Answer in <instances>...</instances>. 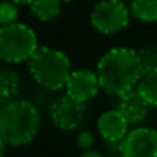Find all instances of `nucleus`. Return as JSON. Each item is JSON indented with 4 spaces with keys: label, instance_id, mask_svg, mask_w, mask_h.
I'll list each match as a JSON object with an SVG mask.
<instances>
[{
    "label": "nucleus",
    "instance_id": "nucleus-14",
    "mask_svg": "<svg viewBox=\"0 0 157 157\" xmlns=\"http://www.w3.org/2000/svg\"><path fill=\"white\" fill-rule=\"evenodd\" d=\"M29 6L36 19L40 22H51L60 14L62 0H34Z\"/></svg>",
    "mask_w": 157,
    "mask_h": 157
},
{
    "label": "nucleus",
    "instance_id": "nucleus-20",
    "mask_svg": "<svg viewBox=\"0 0 157 157\" xmlns=\"http://www.w3.org/2000/svg\"><path fill=\"white\" fill-rule=\"evenodd\" d=\"M5 146H6V143L0 137V157H5Z\"/></svg>",
    "mask_w": 157,
    "mask_h": 157
},
{
    "label": "nucleus",
    "instance_id": "nucleus-22",
    "mask_svg": "<svg viewBox=\"0 0 157 157\" xmlns=\"http://www.w3.org/2000/svg\"><path fill=\"white\" fill-rule=\"evenodd\" d=\"M120 2H125V0H120Z\"/></svg>",
    "mask_w": 157,
    "mask_h": 157
},
{
    "label": "nucleus",
    "instance_id": "nucleus-12",
    "mask_svg": "<svg viewBox=\"0 0 157 157\" xmlns=\"http://www.w3.org/2000/svg\"><path fill=\"white\" fill-rule=\"evenodd\" d=\"M136 90L148 102L149 106L157 108V68L142 71Z\"/></svg>",
    "mask_w": 157,
    "mask_h": 157
},
{
    "label": "nucleus",
    "instance_id": "nucleus-2",
    "mask_svg": "<svg viewBox=\"0 0 157 157\" xmlns=\"http://www.w3.org/2000/svg\"><path fill=\"white\" fill-rule=\"evenodd\" d=\"M40 113L26 99H13L0 105V137L6 145L25 146L40 129Z\"/></svg>",
    "mask_w": 157,
    "mask_h": 157
},
{
    "label": "nucleus",
    "instance_id": "nucleus-9",
    "mask_svg": "<svg viewBox=\"0 0 157 157\" xmlns=\"http://www.w3.org/2000/svg\"><path fill=\"white\" fill-rule=\"evenodd\" d=\"M116 109L125 117V120L129 123V126L131 125L137 126L146 119V116L149 113V105L140 96V93L134 88L119 97Z\"/></svg>",
    "mask_w": 157,
    "mask_h": 157
},
{
    "label": "nucleus",
    "instance_id": "nucleus-19",
    "mask_svg": "<svg viewBox=\"0 0 157 157\" xmlns=\"http://www.w3.org/2000/svg\"><path fill=\"white\" fill-rule=\"evenodd\" d=\"M11 2H14L16 5H31L34 0H11Z\"/></svg>",
    "mask_w": 157,
    "mask_h": 157
},
{
    "label": "nucleus",
    "instance_id": "nucleus-11",
    "mask_svg": "<svg viewBox=\"0 0 157 157\" xmlns=\"http://www.w3.org/2000/svg\"><path fill=\"white\" fill-rule=\"evenodd\" d=\"M20 86H22L20 75L14 68L11 66L0 68V100H2V103L17 99Z\"/></svg>",
    "mask_w": 157,
    "mask_h": 157
},
{
    "label": "nucleus",
    "instance_id": "nucleus-3",
    "mask_svg": "<svg viewBox=\"0 0 157 157\" xmlns=\"http://www.w3.org/2000/svg\"><path fill=\"white\" fill-rule=\"evenodd\" d=\"M33 78L49 91H59L66 86L71 71V62L65 52L56 48L42 46L28 60Z\"/></svg>",
    "mask_w": 157,
    "mask_h": 157
},
{
    "label": "nucleus",
    "instance_id": "nucleus-8",
    "mask_svg": "<svg viewBox=\"0 0 157 157\" xmlns=\"http://www.w3.org/2000/svg\"><path fill=\"white\" fill-rule=\"evenodd\" d=\"M65 88L68 96L78 102L86 103L88 100L94 99L100 91V82L97 72L91 69H75L69 74Z\"/></svg>",
    "mask_w": 157,
    "mask_h": 157
},
{
    "label": "nucleus",
    "instance_id": "nucleus-16",
    "mask_svg": "<svg viewBox=\"0 0 157 157\" xmlns=\"http://www.w3.org/2000/svg\"><path fill=\"white\" fill-rule=\"evenodd\" d=\"M139 59L142 63V69H152L157 68V48H145L142 51H139Z\"/></svg>",
    "mask_w": 157,
    "mask_h": 157
},
{
    "label": "nucleus",
    "instance_id": "nucleus-21",
    "mask_svg": "<svg viewBox=\"0 0 157 157\" xmlns=\"http://www.w3.org/2000/svg\"><path fill=\"white\" fill-rule=\"evenodd\" d=\"M62 2H74V0H62Z\"/></svg>",
    "mask_w": 157,
    "mask_h": 157
},
{
    "label": "nucleus",
    "instance_id": "nucleus-5",
    "mask_svg": "<svg viewBox=\"0 0 157 157\" xmlns=\"http://www.w3.org/2000/svg\"><path fill=\"white\" fill-rule=\"evenodd\" d=\"M129 8L120 0H102L91 13V25L102 34L113 36L123 31L129 23Z\"/></svg>",
    "mask_w": 157,
    "mask_h": 157
},
{
    "label": "nucleus",
    "instance_id": "nucleus-23",
    "mask_svg": "<svg viewBox=\"0 0 157 157\" xmlns=\"http://www.w3.org/2000/svg\"><path fill=\"white\" fill-rule=\"evenodd\" d=\"M0 105H2V100H0Z\"/></svg>",
    "mask_w": 157,
    "mask_h": 157
},
{
    "label": "nucleus",
    "instance_id": "nucleus-13",
    "mask_svg": "<svg viewBox=\"0 0 157 157\" xmlns=\"http://www.w3.org/2000/svg\"><path fill=\"white\" fill-rule=\"evenodd\" d=\"M129 13L143 23L157 22V0H131Z\"/></svg>",
    "mask_w": 157,
    "mask_h": 157
},
{
    "label": "nucleus",
    "instance_id": "nucleus-6",
    "mask_svg": "<svg viewBox=\"0 0 157 157\" xmlns=\"http://www.w3.org/2000/svg\"><path fill=\"white\" fill-rule=\"evenodd\" d=\"M49 116L52 123L62 131H74L80 126L86 117V103L78 102L65 94L57 97L51 108Z\"/></svg>",
    "mask_w": 157,
    "mask_h": 157
},
{
    "label": "nucleus",
    "instance_id": "nucleus-7",
    "mask_svg": "<svg viewBox=\"0 0 157 157\" xmlns=\"http://www.w3.org/2000/svg\"><path fill=\"white\" fill-rule=\"evenodd\" d=\"M122 157H157V131L136 126L119 143Z\"/></svg>",
    "mask_w": 157,
    "mask_h": 157
},
{
    "label": "nucleus",
    "instance_id": "nucleus-1",
    "mask_svg": "<svg viewBox=\"0 0 157 157\" xmlns=\"http://www.w3.org/2000/svg\"><path fill=\"white\" fill-rule=\"evenodd\" d=\"M142 71L139 51L125 46L106 51L97 63L100 88L117 97L137 86Z\"/></svg>",
    "mask_w": 157,
    "mask_h": 157
},
{
    "label": "nucleus",
    "instance_id": "nucleus-4",
    "mask_svg": "<svg viewBox=\"0 0 157 157\" xmlns=\"http://www.w3.org/2000/svg\"><path fill=\"white\" fill-rule=\"evenodd\" d=\"M39 49V40L33 28L25 23L0 26V60L5 63H22L29 60Z\"/></svg>",
    "mask_w": 157,
    "mask_h": 157
},
{
    "label": "nucleus",
    "instance_id": "nucleus-10",
    "mask_svg": "<svg viewBox=\"0 0 157 157\" xmlns=\"http://www.w3.org/2000/svg\"><path fill=\"white\" fill-rule=\"evenodd\" d=\"M129 123L117 109H109L100 114L97 120V131L99 134L113 143H120L122 139L128 134Z\"/></svg>",
    "mask_w": 157,
    "mask_h": 157
},
{
    "label": "nucleus",
    "instance_id": "nucleus-17",
    "mask_svg": "<svg viewBox=\"0 0 157 157\" xmlns=\"http://www.w3.org/2000/svg\"><path fill=\"white\" fill-rule=\"evenodd\" d=\"M94 140H96V137H94V134L91 131H80V132L77 134V139H75L77 146L80 148V149H83V151L93 149Z\"/></svg>",
    "mask_w": 157,
    "mask_h": 157
},
{
    "label": "nucleus",
    "instance_id": "nucleus-18",
    "mask_svg": "<svg viewBox=\"0 0 157 157\" xmlns=\"http://www.w3.org/2000/svg\"><path fill=\"white\" fill-rule=\"evenodd\" d=\"M82 157H103V154L99 151H94V149H88V151H83Z\"/></svg>",
    "mask_w": 157,
    "mask_h": 157
},
{
    "label": "nucleus",
    "instance_id": "nucleus-15",
    "mask_svg": "<svg viewBox=\"0 0 157 157\" xmlns=\"http://www.w3.org/2000/svg\"><path fill=\"white\" fill-rule=\"evenodd\" d=\"M19 5L11 0H0V26L16 23L19 19Z\"/></svg>",
    "mask_w": 157,
    "mask_h": 157
}]
</instances>
